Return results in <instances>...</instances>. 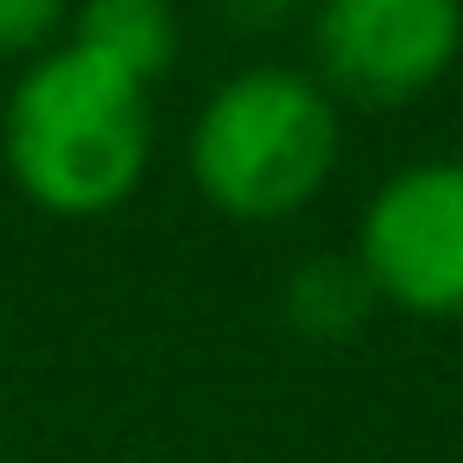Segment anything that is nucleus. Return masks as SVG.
<instances>
[{"mask_svg": "<svg viewBox=\"0 0 463 463\" xmlns=\"http://www.w3.org/2000/svg\"><path fill=\"white\" fill-rule=\"evenodd\" d=\"M0 159L14 191L64 222L121 210L153 165L146 83L83 45H52L20 71L0 109Z\"/></svg>", "mask_w": 463, "mask_h": 463, "instance_id": "1", "label": "nucleus"}, {"mask_svg": "<svg viewBox=\"0 0 463 463\" xmlns=\"http://www.w3.org/2000/svg\"><path fill=\"white\" fill-rule=\"evenodd\" d=\"M343 159L336 96L298 64H248L222 77L184 140L191 184L235 222L298 216Z\"/></svg>", "mask_w": 463, "mask_h": 463, "instance_id": "2", "label": "nucleus"}, {"mask_svg": "<svg viewBox=\"0 0 463 463\" xmlns=\"http://www.w3.org/2000/svg\"><path fill=\"white\" fill-rule=\"evenodd\" d=\"M355 267L381 305L463 324V159H412L387 172L362 203Z\"/></svg>", "mask_w": 463, "mask_h": 463, "instance_id": "3", "label": "nucleus"}, {"mask_svg": "<svg viewBox=\"0 0 463 463\" xmlns=\"http://www.w3.org/2000/svg\"><path fill=\"white\" fill-rule=\"evenodd\" d=\"M311 58L330 96L406 109L463 58V0H317Z\"/></svg>", "mask_w": 463, "mask_h": 463, "instance_id": "4", "label": "nucleus"}, {"mask_svg": "<svg viewBox=\"0 0 463 463\" xmlns=\"http://www.w3.org/2000/svg\"><path fill=\"white\" fill-rule=\"evenodd\" d=\"M71 45L109 58L115 71L153 83L178 58V7L172 0H77Z\"/></svg>", "mask_w": 463, "mask_h": 463, "instance_id": "5", "label": "nucleus"}, {"mask_svg": "<svg viewBox=\"0 0 463 463\" xmlns=\"http://www.w3.org/2000/svg\"><path fill=\"white\" fill-rule=\"evenodd\" d=\"M374 305H381V298H374L368 273L355 267V254H349V260H336V254L305 260V267H292V279H286V324H292L305 343H349V336L368 324Z\"/></svg>", "mask_w": 463, "mask_h": 463, "instance_id": "6", "label": "nucleus"}, {"mask_svg": "<svg viewBox=\"0 0 463 463\" xmlns=\"http://www.w3.org/2000/svg\"><path fill=\"white\" fill-rule=\"evenodd\" d=\"M77 0H0V64H33L52 45H64L58 33L71 26Z\"/></svg>", "mask_w": 463, "mask_h": 463, "instance_id": "7", "label": "nucleus"}, {"mask_svg": "<svg viewBox=\"0 0 463 463\" xmlns=\"http://www.w3.org/2000/svg\"><path fill=\"white\" fill-rule=\"evenodd\" d=\"M210 7H216L229 26H241V33H279V26L298 14V0H210Z\"/></svg>", "mask_w": 463, "mask_h": 463, "instance_id": "8", "label": "nucleus"}]
</instances>
